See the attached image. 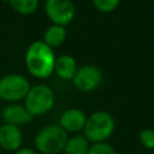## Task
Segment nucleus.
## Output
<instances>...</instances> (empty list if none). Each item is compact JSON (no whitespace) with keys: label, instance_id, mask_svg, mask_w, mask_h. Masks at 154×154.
I'll return each mask as SVG.
<instances>
[{"label":"nucleus","instance_id":"nucleus-1","mask_svg":"<svg viewBox=\"0 0 154 154\" xmlns=\"http://www.w3.org/2000/svg\"><path fill=\"white\" fill-rule=\"evenodd\" d=\"M24 61L29 73L36 78L45 79L54 72V52L42 40L34 41L28 47Z\"/></svg>","mask_w":154,"mask_h":154},{"label":"nucleus","instance_id":"nucleus-2","mask_svg":"<svg viewBox=\"0 0 154 154\" xmlns=\"http://www.w3.org/2000/svg\"><path fill=\"white\" fill-rule=\"evenodd\" d=\"M67 138L69 134L59 124H49L36 132L34 147L40 154H59L64 152Z\"/></svg>","mask_w":154,"mask_h":154},{"label":"nucleus","instance_id":"nucleus-3","mask_svg":"<svg viewBox=\"0 0 154 154\" xmlns=\"http://www.w3.org/2000/svg\"><path fill=\"white\" fill-rule=\"evenodd\" d=\"M116 130V122L111 113L106 111H95L89 117L83 129V136L90 143L107 142Z\"/></svg>","mask_w":154,"mask_h":154},{"label":"nucleus","instance_id":"nucleus-4","mask_svg":"<svg viewBox=\"0 0 154 154\" xmlns=\"http://www.w3.org/2000/svg\"><path fill=\"white\" fill-rule=\"evenodd\" d=\"M55 102V96L51 87L46 84H36L30 87L24 97V106L32 117L48 113Z\"/></svg>","mask_w":154,"mask_h":154},{"label":"nucleus","instance_id":"nucleus-5","mask_svg":"<svg viewBox=\"0 0 154 154\" xmlns=\"http://www.w3.org/2000/svg\"><path fill=\"white\" fill-rule=\"evenodd\" d=\"M30 89V82L20 73H8L0 78V99L10 103L24 100Z\"/></svg>","mask_w":154,"mask_h":154},{"label":"nucleus","instance_id":"nucleus-6","mask_svg":"<svg viewBox=\"0 0 154 154\" xmlns=\"http://www.w3.org/2000/svg\"><path fill=\"white\" fill-rule=\"evenodd\" d=\"M45 12L53 24L65 26L75 18L76 7L72 0H46Z\"/></svg>","mask_w":154,"mask_h":154},{"label":"nucleus","instance_id":"nucleus-7","mask_svg":"<svg viewBox=\"0 0 154 154\" xmlns=\"http://www.w3.org/2000/svg\"><path fill=\"white\" fill-rule=\"evenodd\" d=\"M73 85L76 89L83 93L95 90L102 82V72L95 65H83L77 69L73 78Z\"/></svg>","mask_w":154,"mask_h":154},{"label":"nucleus","instance_id":"nucleus-8","mask_svg":"<svg viewBox=\"0 0 154 154\" xmlns=\"http://www.w3.org/2000/svg\"><path fill=\"white\" fill-rule=\"evenodd\" d=\"M87 122V116L85 113L79 109V108H67L66 111L63 112L59 119V125L69 134H79L83 131L84 125Z\"/></svg>","mask_w":154,"mask_h":154},{"label":"nucleus","instance_id":"nucleus-9","mask_svg":"<svg viewBox=\"0 0 154 154\" xmlns=\"http://www.w3.org/2000/svg\"><path fill=\"white\" fill-rule=\"evenodd\" d=\"M1 119L4 124H11L16 126H20L24 124H29L34 117L29 113L24 105L13 102L8 103L1 109Z\"/></svg>","mask_w":154,"mask_h":154},{"label":"nucleus","instance_id":"nucleus-10","mask_svg":"<svg viewBox=\"0 0 154 154\" xmlns=\"http://www.w3.org/2000/svg\"><path fill=\"white\" fill-rule=\"evenodd\" d=\"M23 132L19 126L2 124L0 126V147L7 152H17L23 144Z\"/></svg>","mask_w":154,"mask_h":154},{"label":"nucleus","instance_id":"nucleus-11","mask_svg":"<svg viewBox=\"0 0 154 154\" xmlns=\"http://www.w3.org/2000/svg\"><path fill=\"white\" fill-rule=\"evenodd\" d=\"M77 63L76 60L69 55V54H61L59 57H55L54 61V73L64 79V81H71L77 71Z\"/></svg>","mask_w":154,"mask_h":154},{"label":"nucleus","instance_id":"nucleus-12","mask_svg":"<svg viewBox=\"0 0 154 154\" xmlns=\"http://www.w3.org/2000/svg\"><path fill=\"white\" fill-rule=\"evenodd\" d=\"M66 35H67V32H66L65 26L52 24V25H49L46 29V31L43 34V40L42 41L48 47H51L53 49L54 47H59L65 41Z\"/></svg>","mask_w":154,"mask_h":154},{"label":"nucleus","instance_id":"nucleus-13","mask_svg":"<svg viewBox=\"0 0 154 154\" xmlns=\"http://www.w3.org/2000/svg\"><path fill=\"white\" fill-rule=\"evenodd\" d=\"M90 142L83 135H73L67 138L64 154H88Z\"/></svg>","mask_w":154,"mask_h":154},{"label":"nucleus","instance_id":"nucleus-14","mask_svg":"<svg viewBox=\"0 0 154 154\" xmlns=\"http://www.w3.org/2000/svg\"><path fill=\"white\" fill-rule=\"evenodd\" d=\"M12 10L19 14H31L38 7V0H7Z\"/></svg>","mask_w":154,"mask_h":154},{"label":"nucleus","instance_id":"nucleus-15","mask_svg":"<svg viewBox=\"0 0 154 154\" xmlns=\"http://www.w3.org/2000/svg\"><path fill=\"white\" fill-rule=\"evenodd\" d=\"M138 141L144 149L153 150L154 149V129H149V128L142 129L138 134Z\"/></svg>","mask_w":154,"mask_h":154},{"label":"nucleus","instance_id":"nucleus-16","mask_svg":"<svg viewBox=\"0 0 154 154\" xmlns=\"http://www.w3.org/2000/svg\"><path fill=\"white\" fill-rule=\"evenodd\" d=\"M88 154H117L114 147L108 142L90 143Z\"/></svg>","mask_w":154,"mask_h":154},{"label":"nucleus","instance_id":"nucleus-17","mask_svg":"<svg viewBox=\"0 0 154 154\" xmlns=\"http://www.w3.org/2000/svg\"><path fill=\"white\" fill-rule=\"evenodd\" d=\"M91 1L95 8L102 13H109L114 11L120 4V0H91Z\"/></svg>","mask_w":154,"mask_h":154},{"label":"nucleus","instance_id":"nucleus-18","mask_svg":"<svg viewBox=\"0 0 154 154\" xmlns=\"http://www.w3.org/2000/svg\"><path fill=\"white\" fill-rule=\"evenodd\" d=\"M14 154H40L37 153L34 148H29V147H22L19 148L17 152H14Z\"/></svg>","mask_w":154,"mask_h":154},{"label":"nucleus","instance_id":"nucleus-19","mask_svg":"<svg viewBox=\"0 0 154 154\" xmlns=\"http://www.w3.org/2000/svg\"><path fill=\"white\" fill-rule=\"evenodd\" d=\"M2 1H7V0H2Z\"/></svg>","mask_w":154,"mask_h":154}]
</instances>
